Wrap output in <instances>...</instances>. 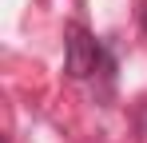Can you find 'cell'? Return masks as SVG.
<instances>
[{
    "label": "cell",
    "instance_id": "1",
    "mask_svg": "<svg viewBox=\"0 0 147 143\" xmlns=\"http://www.w3.org/2000/svg\"><path fill=\"white\" fill-rule=\"evenodd\" d=\"M64 68H68L72 80H88V76L99 68V44H96V36H92L84 24H72V28H68V40H64Z\"/></svg>",
    "mask_w": 147,
    "mask_h": 143
},
{
    "label": "cell",
    "instance_id": "2",
    "mask_svg": "<svg viewBox=\"0 0 147 143\" xmlns=\"http://www.w3.org/2000/svg\"><path fill=\"white\" fill-rule=\"evenodd\" d=\"M143 28H147V4H143Z\"/></svg>",
    "mask_w": 147,
    "mask_h": 143
}]
</instances>
